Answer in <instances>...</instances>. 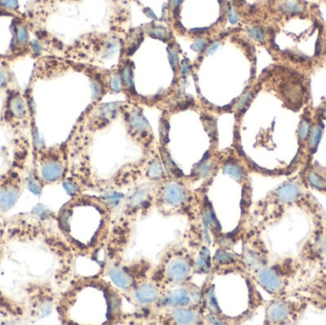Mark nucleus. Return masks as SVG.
<instances>
[{"label":"nucleus","instance_id":"obj_45","mask_svg":"<svg viewBox=\"0 0 326 325\" xmlns=\"http://www.w3.org/2000/svg\"><path fill=\"white\" fill-rule=\"evenodd\" d=\"M182 2H183V0H171V5H172L173 9L176 10L181 5Z\"/></svg>","mask_w":326,"mask_h":325},{"label":"nucleus","instance_id":"obj_41","mask_svg":"<svg viewBox=\"0 0 326 325\" xmlns=\"http://www.w3.org/2000/svg\"><path fill=\"white\" fill-rule=\"evenodd\" d=\"M228 18L230 20V22L232 24H236L239 20V17H238V15L236 14V12L234 11V9L230 8L228 9Z\"/></svg>","mask_w":326,"mask_h":325},{"label":"nucleus","instance_id":"obj_22","mask_svg":"<svg viewBox=\"0 0 326 325\" xmlns=\"http://www.w3.org/2000/svg\"><path fill=\"white\" fill-rule=\"evenodd\" d=\"M18 0H0V17H16L22 15Z\"/></svg>","mask_w":326,"mask_h":325},{"label":"nucleus","instance_id":"obj_15","mask_svg":"<svg viewBox=\"0 0 326 325\" xmlns=\"http://www.w3.org/2000/svg\"><path fill=\"white\" fill-rule=\"evenodd\" d=\"M16 85H17L16 75L12 70V63L8 57L0 59V95H4Z\"/></svg>","mask_w":326,"mask_h":325},{"label":"nucleus","instance_id":"obj_17","mask_svg":"<svg viewBox=\"0 0 326 325\" xmlns=\"http://www.w3.org/2000/svg\"><path fill=\"white\" fill-rule=\"evenodd\" d=\"M191 297L190 294L185 289H177L173 292L168 294L166 297L161 300V304L163 306H171V307H182L190 304Z\"/></svg>","mask_w":326,"mask_h":325},{"label":"nucleus","instance_id":"obj_14","mask_svg":"<svg viewBox=\"0 0 326 325\" xmlns=\"http://www.w3.org/2000/svg\"><path fill=\"white\" fill-rule=\"evenodd\" d=\"M192 270L190 259L183 257H177L171 259L166 267V276L171 283L180 284L187 281Z\"/></svg>","mask_w":326,"mask_h":325},{"label":"nucleus","instance_id":"obj_5","mask_svg":"<svg viewBox=\"0 0 326 325\" xmlns=\"http://www.w3.org/2000/svg\"><path fill=\"white\" fill-rule=\"evenodd\" d=\"M308 306L304 300L291 294L274 297L266 306L265 323L296 324L301 320Z\"/></svg>","mask_w":326,"mask_h":325},{"label":"nucleus","instance_id":"obj_40","mask_svg":"<svg viewBox=\"0 0 326 325\" xmlns=\"http://www.w3.org/2000/svg\"><path fill=\"white\" fill-rule=\"evenodd\" d=\"M168 133H169V124L167 121L163 120L160 124V136L162 140L168 141Z\"/></svg>","mask_w":326,"mask_h":325},{"label":"nucleus","instance_id":"obj_30","mask_svg":"<svg viewBox=\"0 0 326 325\" xmlns=\"http://www.w3.org/2000/svg\"><path fill=\"white\" fill-rule=\"evenodd\" d=\"M247 33L250 35V37L256 41L262 43L266 40V33H265L264 29L259 27V26H254V27L248 28Z\"/></svg>","mask_w":326,"mask_h":325},{"label":"nucleus","instance_id":"obj_37","mask_svg":"<svg viewBox=\"0 0 326 325\" xmlns=\"http://www.w3.org/2000/svg\"><path fill=\"white\" fill-rule=\"evenodd\" d=\"M206 45H207L206 39L200 37V38L196 39L195 42L193 43L192 49L194 51H196V52H201V51L203 50V49H205Z\"/></svg>","mask_w":326,"mask_h":325},{"label":"nucleus","instance_id":"obj_46","mask_svg":"<svg viewBox=\"0 0 326 325\" xmlns=\"http://www.w3.org/2000/svg\"><path fill=\"white\" fill-rule=\"evenodd\" d=\"M146 12H147V13H146V15H147V16H149L151 18H156L155 14H154V13H153V12L151 11L150 9H146Z\"/></svg>","mask_w":326,"mask_h":325},{"label":"nucleus","instance_id":"obj_29","mask_svg":"<svg viewBox=\"0 0 326 325\" xmlns=\"http://www.w3.org/2000/svg\"><path fill=\"white\" fill-rule=\"evenodd\" d=\"M256 94V90L253 89V90H250L247 92H245L243 96H242V98L239 100V101L237 102V105H236V110L238 112H243V110L247 108V106L250 104L253 98H254V95Z\"/></svg>","mask_w":326,"mask_h":325},{"label":"nucleus","instance_id":"obj_28","mask_svg":"<svg viewBox=\"0 0 326 325\" xmlns=\"http://www.w3.org/2000/svg\"><path fill=\"white\" fill-rule=\"evenodd\" d=\"M197 268L201 272H206L210 268V254L206 248H203L197 260Z\"/></svg>","mask_w":326,"mask_h":325},{"label":"nucleus","instance_id":"obj_3","mask_svg":"<svg viewBox=\"0 0 326 325\" xmlns=\"http://www.w3.org/2000/svg\"><path fill=\"white\" fill-rule=\"evenodd\" d=\"M274 92L284 103L285 108L293 112H300L310 104L309 76L304 72L289 66L276 67Z\"/></svg>","mask_w":326,"mask_h":325},{"label":"nucleus","instance_id":"obj_20","mask_svg":"<svg viewBox=\"0 0 326 325\" xmlns=\"http://www.w3.org/2000/svg\"><path fill=\"white\" fill-rule=\"evenodd\" d=\"M110 276L114 284L123 290L130 289L133 285V277L118 267H113L110 270Z\"/></svg>","mask_w":326,"mask_h":325},{"label":"nucleus","instance_id":"obj_25","mask_svg":"<svg viewBox=\"0 0 326 325\" xmlns=\"http://www.w3.org/2000/svg\"><path fill=\"white\" fill-rule=\"evenodd\" d=\"M162 159H163V163H164L165 169L167 170V172L170 175H172V176H176V177L182 175V173L176 167V164L174 163V161L171 159V157L169 156V153L166 151L162 152Z\"/></svg>","mask_w":326,"mask_h":325},{"label":"nucleus","instance_id":"obj_10","mask_svg":"<svg viewBox=\"0 0 326 325\" xmlns=\"http://www.w3.org/2000/svg\"><path fill=\"white\" fill-rule=\"evenodd\" d=\"M248 244L244 252L243 262L245 267L255 274L259 269L269 264V253L259 238H255Z\"/></svg>","mask_w":326,"mask_h":325},{"label":"nucleus","instance_id":"obj_32","mask_svg":"<svg viewBox=\"0 0 326 325\" xmlns=\"http://www.w3.org/2000/svg\"><path fill=\"white\" fill-rule=\"evenodd\" d=\"M204 216H205V219L209 223V225L212 226L215 229L218 228L220 230V227H219L218 222H217V217L215 216V213H214L213 209H212V207L210 205L206 206L205 211H204Z\"/></svg>","mask_w":326,"mask_h":325},{"label":"nucleus","instance_id":"obj_21","mask_svg":"<svg viewBox=\"0 0 326 325\" xmlns=\"http://www.w3.org/2000/svg\"><path fill=\"white\" fill-rule=\"evenodd\" d=\"M223 173L232 176L233 178L239 181H243L247 178L246 170L243 168L241 163L235 160L226 162L223 166Z\"/></svg>","mask_w":326,"mask_h":325},{"label":"nucleus","instance_id":"obj_34","mask_svg":"<svg viewBox=\"0 0 326 325\" xmlns=\"http://www.w3.org/2000/svg\"><path fill=\"white\" fill-rule=\"evenodd\" d=\"M122 198H123V196L121 194L113 192L106 194V196L104 197V200H106L110 205L116 206V205H118L119 201L121 200Z\"/></svg>","mask_w":326,"mask_h":325},{"label":"nucleus","instance_id":"obj_7","mask_svg":"<svg viewBox=\"0 0 326 325\" xmlns=\"http://www.w3.org/2000/svg\"><path fill=\"white\" fill-rule=\"evenodd\" d=\"M33 29L34 22L26 14L13 17L12 38L9 49L5 53L12 64L28 57L34 58Z\"/></svg>","mask_w":326,"mask_h":325},{"label":"nucleus","instance_id":"obj_18","mask_svg":"<svg viewBox=\"0 0 326 325\" xmlns=\"http://www.w3.org/2000/svg\"><path fill=\"white\" fill-rule=\"evenodd\" d=\"M159 292L158 288L152 284H144L141 285L134 291V300L142 304H148L159 299Z\"/></svg>","mask_w":326,"mask_h":325},{"label":"nucleus","instance_id":"obj_1","mask_svg":"<svg viewBox=\"0 0 326 325\" xmlns=\"http://www.w3.org/2000/svg\"><path fill=\"white\" fill-rule=\"evenodd\" d=\"M301 175L287 179L259 202L261 224H273L285 216L288 209L298 207L308 215L313 222L326 220L323 209L310 193Z\"/></svg>","mask_w":326,"mask_h":325},{"label":"nucleus","instance_id":"obj_31","mask_svg":"<svg viewBox=\"0 0 326 325\" xmlns=\"http://www.w3.org/2000/svg\"><path fill=\"white\" fill-rule=\"evenodd\" d=\"M121 79L123 83L128 89H133L134 88V81H133V75H132V67L129 64H127L122 70V75H121Z\"/></svg>","mask_w":326,"mask_h":325},{"label":"nucleus","instance_id":"obj_44","mask_svg":"<svg viewBox=\"0 0 326 325\" xmlns=\"http://www.w3.org/2000/svg\"><path fill=\"white\" fill-rule=\"evenodd\" d=\"M92 89H94V95H95V98H97V99H98V98L101 96V85L98 83L97 81H95V82L92 83Z\"/></svg>","mask_w":326,"mask_h":325},{"label":"nucleus","instance_id":"obj_33","mask_svg":"<svg viewBox=\"0 0 326 325\" xmlns=\"http://www.w3.org/2000/svg\"><path fill=\"white\" fill-rule=\"evenodd\" d=\"M149 34L153 37L159 38V39H167L168 32L167 30L163 27H154L149 31Z\"/></svg>","mask_w":326,"mask_h":325},{"label":"nucleus","instance_id":"obj_35","mask_svg":"<svg viewBox=\"0 0 326 325\" xmlns=\"http://www.w3.org/2000/svg\"><path fill=\"white\" fill-rule=\"evenodd\" d=\"M121 77L118 75H115L111 78V88L115 92H119L121 90Z\"/></svg>","mask_w":326,"mask_h":325},{"label":"nucleus","instance_id":"obj_26","mask_svg":"<svg viewBox=\"0 0 326 325\" xmlns=\"http://www.w3.org/2000/svg\"><path fill=\"white\" fill-rule=\"evenodd\" d=\"M215 263L217 265H227V264H232L236 261H238V259L235 257L234 255L227 253L225 251H217L215 259H214Z\"/></svg>","mask_w":326,"mask_h":325},{"label":"nucleus","instance_id":"obj_23","mask_svg":"<svg viewBox=\"0 0 326 325\" xmlns=\"http://www.w3.org/2000/svg\"><path fill=\"white\" fill-rule=\"evenodd\" d=\"M148 193L146 190H139L134 193L128 200V206L132 209L139 208L144 206V204L148 201Z\"/></svg>","mask_w":326,"mask_h":325},{"label":"nucleus","instance_id":"obj_6","mask_svg":"<svg viewBox=\"0 0 326 325\" xmlns=\"http://www.w3.org/2000/svg\"><path fill=\"white\" fill-rule=\"evenodd\" d=\"M313 225L298 257L308 273L326 269V220L313 222Z\"/></svg>","mask_w":326,"mask_h":325},{"label":"nucleus","instance_id":"obj_43","mask_svg":"<svg viewBox=\"0 0 326 325\" xmlns=\"http://www.w3.org/2000/svg\"><path fill=\"white\" fill-rule=\"evenodd\" d=\"M180 71H181V75L183 77H186L187 75H189V72H190V67H189V64L187 61H183L180 65Z\"/></svg>","mask_w":326,"mask_h":325},{"label":"nucleus","instance_id":"obj_8","mask_svg":"<svg viewBox=\"0 0 326 325\" xmlns=\"http://www.w3.org/2000/svg\"><path fill=\"white\" fill-rule=\"evenodd\" d=\"M34 176L45 183H55L64 175V160L61 152L58 148L36 147L34 152Z\"/></svg>","mask_w":326,"mask_h":325},{"label":"nucleus","instance_id":"obj_42","mask_svg":"<svg viewBox=\"0 0 326 325\" xmlns=\"http://www.w3.org/2000/svg\"><path fill=\"white\" fill-rule=\"evenodd\" d=\"M219 45H220V43L219 42H213L211 45H209V47L206 49V56H211V55H213L216 51L217 50V48L219 47Z\"/></svg>","mask_w":326,"mask_h":325},{"label":"nucleus","instance_id":"obj_13","mask_svg":"<svg viewBox=\"0 0 326 325\" xmlns=\"http://www.w3.org/2000/svg\"><path fill=\"white\" fill-rule=\"evenodd\" d=\"M159 200L164 206L178 207L182 206L187 199V191L181 185L166 183L159 192Z\"/></svg>","mask_w":326,"mask_h":325},{"label":"nucleus","instance_id":"obj_24","mask_svg":"<svg viewBox=\"0 0 326 325\" xmlns=\"http://www.w3.org/2000/svg\"><path fill=\"white\" fill-rule=\"evenodd\" d=\"M213 166L214 164L212 159L205 157L199 164H197L194 170V175L198 177H205L211 173V171L213 170Z\"/></svg>","mask_w":326,"mask_h":325},{"label":"nucleus","instance_id":"obj_16","mask_svg":"<svg viewBox=\"0 0 326 325\" xmlns=\"http://www.w3.org/2000/svg\"><path fill=\"white\" fill-rule=\"evenodd\" d=\"M171 320L176 324H194L200 321L199 313L194 309L175 307L170 314Z\"/></svg>","mask_w":326,"mask_h":325},{"label":"nucleus","instance_id":"obj_36","mask_svg":"<svg viewBox=\"0 0 326 325\" xmlns=\"http://www.w3.org/2000/svg\"><path fill=\"white\" fill-rule=\"evenodd\" d=\"M314 113L320 117L323 121L326 120V100H323L317 108H314Z\"/></svg>","mask_w":326,"mask_h":325},{"label":"nucleus","instance_id":"obj_11","mask_svg":"<svg viewBox=\"0 0 326 325\" xmlns=\"http://www.w3.org/2000/svg\"><path fill=\"white\" fill-rule=\"evenodd\" d=\"M323 130H324L323 120L314 113L312 127L310 130L308 140L306 142V147H305V151H304L303 161H302V166H301V170L308 166L310 163L313 161V156L316 153V151L318 150V144H319L321 136L323 134Z\"/></svg>","mask_w":326,"mask_h":325},{"label":"nucleus","instance_id":"obj_39","mask_svg":"<svg viewBox=\"0 0 326 325\" xmlns=\"http://www.w3.org/2000/svg\"><path fill=\"white\" fill-rule=\"evenodd\" d=\"M207 300H208V304H210V307L217 312V310H218V306H217V302L216 301V299H215V295H214V291L211 290L210 292H208V296H207Z\"/></svg>","mask_w":326,"mask_h":325},{"label":"nucleus","instance_id":"obj_2","mask_svg":"<svg viewBox=\"0 0 326 325\" xmlns=\"http://www.w3.org/2000/svg\"><path fill=\"white\" fill-rule=\"evenodd\" d=\"M307 273L299 258L285 257L262 267L254 275L266 292L273 297H280L290 292L293 285Z\"/></svg>","mask_w":326,"mask_h":325},{"label":"nucleus","instance_id":"obj_27","mask_svg":"<svg viewBox=\"0 0 326 325\" xmlns=\"http://www.w3.org/2000/svg\"><path fill=\"white\" fill-rule=\"evenodd\" d=\"M164 175L163 169L159 159H155L151 162L147 170V175L151 179H159Z\"/></svg>","mask_w":326,"mask_h":325},{"label":"nucleus","instance_id":"obj_12","mask_svg":"<svg viewBox=\"0 0 326 325\" xmlns=\"http://www.w3.org/2000/svg\"><path fill=\"white\" fill-rule=\"evenodd\" d=\"M298 174L308 187L326 194V168L319 165L317 161H312Z\"/></svg>","mask_w":326,"mask_h":325},{"label":"nucleus","instance_id":"obj_38","mask_svg":"<svg viewBox=\"0 0 326 325\" xmlns=\"http://www.w3.org/2000/svg\"><path fill=\"white\" fill-rule=\"evenodd\" d=\"M168 54H169V59H170V63L171 66L173 67V69H175L177 65H178V57H177V53L176 51L174 49H168Z\"/></svg>","mask_w":326,"mask_h":325},{"label":"nucleus","instance_id":"obj_4","mask_svg":"<svg viewBox=\"0 0 326 325\" xmlns=\"http://www.w3.org/2000/svg\"><path fill=\"white\" fill-rule=\"evenodd\" d=\"M32 90L33 86L31 85L26 91L16 85L3 95L0 113L1 124L20 137L24 136L23 133L31 128Z\"/></svg>","mask_w":326,"mask_h":325},{"label":"nucleus","instance_id":"obj_9","mask_svg":"<svg viewBox=\"0 0 326 325\" xmlns=\"http://www.w3.org/2000/svg\"><path fill=\"white\" fill-rule=\"evenodd\" d=\"M288 294L297 296L308 305L326 312V269L319 270L310 280L299 284Z\"/></svg>","mask_w":326,"mask_h":325},{"label":"nucleus","instance_id":"obj_19","mask_svg":"<svg viewBox=\"0 0 326 325\" xmlns=\"http://www.w3.org/2000/svg\"><path fill=\"white\" fill-rule=\"evenodd\" d=\"M127 122L130 126L131 130L137 133H147L149 128V123L146 118L143 117V114L137 110H132L127 115Z\"/></svg>","mask_w":326,"mask_h":325}]
</instances>
